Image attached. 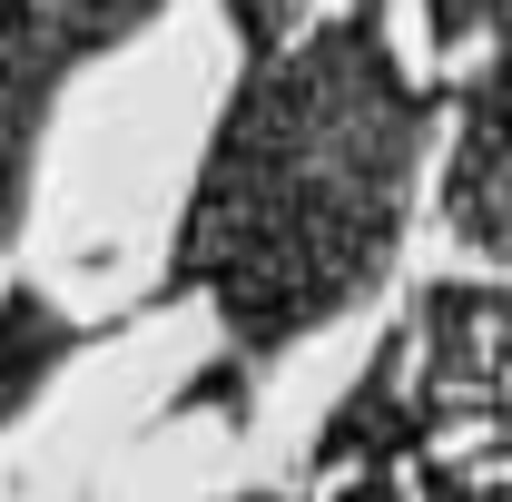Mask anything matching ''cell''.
<instances>
[{
  "label": "cell",
  "mask_w": 512,
  "mask_h": 502,
  "mask_svg": "<svg viewBox=\"0 0 512 502\" xmlns=\"http://www.w3.org/2000/svg\"><path fill=\"white\" fill-rule=\"evenodd\" d=\"M414 148L424 99L394 79L375 20L316 30L286 69L247 79L178 256L217 286L237 345L276 355L375 286V266L394 256Z\"/></svg>",
  "instance_id": "6da1fadb"
},
{
  "label": "cell",
  "mask_w": 512,
  "mask_h": 502,
  "mask_svg": "<svg viewBox=\"0 0 512 502\" xmlns=\"http://www.w3.org/2000/svg\"><path fill=\"white\" fill-rule=\"evenodd\" d=\"M60 345H69V325L40 306V296H20V306L0 315V414H10V394H30V384H40V365H50Z\"/></svg>",
  "instance_id": "7a4b0ae2"
}]
</instances>
